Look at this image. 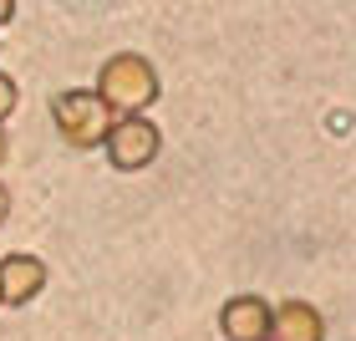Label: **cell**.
<instances>
[{
  "instance_id": "cell-1",
  "label": "cell",
  "mask_w": 356,
  "mask_h": 341,
  "mask_svg": "<svg viewBox=\"0 0 356 341\" xmlns=\"http://www.w3.org/2000/svg\"><path fill=\"white\" fill-rule=\"evenodd\" d=\"M97 97L107 102L112 118H143L158 97H163V87H158V67L148 56L138 51H118L102 61V72H97Z\"/></svg>"
},
{
  "instance_id": "cell-2",
  "label": "cell",
  "mask_w": 356,
  "mask_h": 341,
  "mask_svg": "<svg viewBox=\"0 0 356 341\" xmlns=\"http://www.w3.org/2000/svg\"><path fill=\"white\" fill-rule=\"evenodd\" d=\"M51 122L72 148H102V138L112 127V112L92 87H67V92L51 97Z\"/></svg>"
},
{
  "instance_id": "cell-3",
  "label": "cell",
  "mask_w": 356,
  "mask_h": 341,
  "mask_svg": "<svg viewBox=\"0 0 356 341\" xmlns=\"http://www.w3.org/2000/svg\"><path fill=\"white\" fill-rule=\"evenodd\" d=\"M102 148H107V164L118 173H143L158 158V148H163V133L148 118H112Z\"/></svg>"
},
{
  "instance_id": "cell-4",
  "label": "cell",
  "mask_w": 356,
  "mask_h": 341,
  "mask_svg": "<svg viewBox=\"0 0 356 341\" xmlns=\"http://www.w3.org/2000/svg\"><path fill=\"white\" fill-rule=\"evenodd\" d=\"M46 290V265L41 255H26L15 250L0 260V306H31Z\"/></svg>"
},
{
  "instance_id": "cell-5",
  "label": "cell",
  "mask_w": 356,
  "mask_h": 341,
  "mask_svg": "<svg viewBox=\"0 0 356 341\" xmlns=\"http://www.w3.org/2000/svg\"><path fill=\"white\" fill-rule=\"evenodd\" d=\"M219 331L229 341H265L270 336V301L265 296H229L219 306Z\"/></svg>"
},
{
  "instance_id": "cell-6",
  "label": "cell",
  "mask_w": 356,
  "mask_h": 341,
  "mask_svg": "<svg viewBox=\"0 0 356 341\" xmlns=\"http://www.w3.org/2000/svg\"><path fill=\"white\" fill-rule=\"evenodd\" d=\"M265 341H326V316L311 301H280V306H270Z\"/></svg>"
},
{
  "instance_id": "cell-7",
  "label": "cell",
  "mask_w": 356,
  "mask_h": 341,
  "mask_svg": "<svg viewBox=\"0 0 356 341\" xmlns=\"http://www.w3.org/2000/svg\"><path fill=\"white\" fill-rule=\"evenodd\" d=\"M15 102H21V92H15V82H10L6 72H0V122H6L10 112H15Z\"/></svg>"
},
{
  "instance_id": "cell-8",
  "label": "cell",
  "mask_w": 356,
  "mask_h": 341,
  "mask_svg": "<svg viewBox=\"0 0 356 341\" xmlns=\"http://www.w3.org/2000/svg\"><path fill=\"white\" fill-rule=\"evenodd\" d=\"M6 214H10V193H6V184H0V224H6Z\"/></svg>"
},
{
  "instance_id": "cell-9",
  "label": "cell",
  "mask_w": 356,
  "mask_h": 341,
  "mask_svg": "<svg viewBox=\"0 0 356 341\" xmlns=\"http://www.w3.org/2000/svg\"><path fill=\"white\" fill-rule=\"evenodd\" d=\"M10 15H15V0H0V26H6Z\"/></svg>"
},
{
  "instance_id": "cell-10",
  "label": "cell",
  "mask_w": 356,
  "mask_h": 341,
  "mask_svg": "<svg viewBox=\"0 0 356 341\" xmlns=\"http://www.w3.org/2000/svg\"><path fill=\"white\" fill-rule=\"evenodd\" d=\"M0 164H6V133H0Z\"/></svg>"
}]
</instances>
